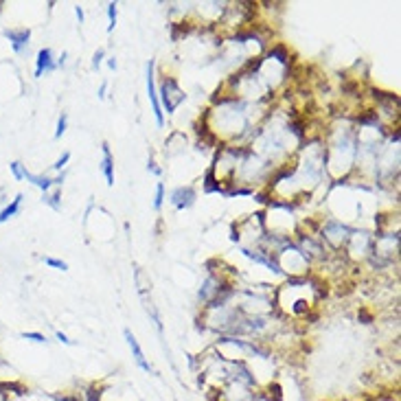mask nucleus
I'll list each match as a JSON object with an SVG mask.
<instances>
[{
    "label": "nucleus",
    "mask_w": 401,
    "mask_h": 401,
    "mask_svg": "<svg viewBox=\"0 0 401 401\" xmlns=\"http://www.w3.org/2000/svg\"><path fill=\"white\" fill-rule=\"evenodd\" d=\"M351 230L353 228L348 226V224L340 221V219H333V217H331V219H327L325 224H322L318 237H320V241L325 243L327 248L340 250V248L346 246L348 237H351Z\"/></svg>",
    "instance_id": "obj_1"
},
{
    "label": "nucleus",
    "mask_w": 401,
    "mask_h": 401,
    "mask_svg": "<svg viewBox=\"0 0 401 401\" xmlns=\"http://www.w3.org/2000/svg\"><path fill=\"white\" fill-rule=\"evenodd\" d=\"M158 99H160V108L167 110V114H173V112L187 101V92L180 88L175 77L164 75L162 83H160V97Z\"/></svg>",
    "instance_id": "obj_2"
},
{
    "label": "nucleus",
    "mask_w": 401,
    "mask_h": 401,
    "mask_svg": "<svg viewBox=\"0 0 401 401\" xmlns=\"http://www.w3.org/2000/svg\"><path fill=\"white\" fill-rule=\"evenodd\" d=\"M373 239L375 235L368 230H351V237L346 241V254L355 261H364L373 252Z\"/></svg>",
    "instance_id": "obj_3"
},
{
    "label": "nucleus",
    "mask_w": 401,
    "mask_h": 401,
    "mask_svg": "<svg viewBox=\"0 0 401 401\" xmlns=\"http://www.w3.org/2000/svg\"><path fill=\"white\" fill-rule=\"evenodd\" d=\"M154 59L147 62V97H149V103H151V110H154V116H156V125L158 127H164V114H162V108H160V99H158V90H156V77H154Z\"/></svg>",
    "instance_id": "obj_4"
},
{
    "label": "nucleus",
    "mask_w": 401,
    "mask_h": 401,
    "mask_svg": "<svg viewBox=\"0 0 401 401\" xmlns=\"http://www.w3.org/2000/svg\"><path fill=\"white\" fill-rule=\"evenodd\" d=\"M195 200H197V191L193 189V187H177V189H173L171 191V195H169V202L173 204V206L177 208V210H184V208H191L195 204Z\"/></svg>",
    "instance_id": "obj_5"
},
{
    "label": "nucleus",
    "mask_w": 401,
    "mask_h": 401,
    "mask_svg": "<svg viewBox=\"0 0 401 401\" xmlns=\"http://www.w3.org/2000/svg\"><path fill=\"white\" fill-rule=\"evenodd\" d=\"M5 37L11 42V49L13 53H24L29 49V39H31V29L26 26H20V29H7L5 31Z\"/></svg>",
    "instance_id": "obj_6"
},
{
    "label": "nucleus",
    "mask_w": 401,
    "mask_h": 401,
    "mask_svg": "<svg viewBox=\"0 0 401 401\" xmlns=\"http://www.w3.org/2000/svg\"><path fill=\"white\" fill-rule=\"evenodd\" d=\"M187 147H189V141H187V136H184V131H180V129L171 131V134L167 136V141H164V154H167L169 158L184 154Z\"/></svg>",
    "instance_id": "obj_7"
},
{
    "label": "nucleus",
    "mask_w": 401,
    "mask_h": 401,
    "mask_svg": "<svg viewBox=\"0 0 401 401\" xmlns=\"http://www.w3.org/2000/svg\"><path fill=\"white\" fill-rule=\"evenodd\" d=\"M123 335H125V340H127V346L131 348V355H134V362L138 366L143 368L145 373H154V368H151V364L147 360H145V353H143V348H141V344H138V340H136V335L129 331L127 327L123 329Z\"/></svg>",
    "instance_id": "obj_8"
},
{
    "label": "nucleus",
    "mask_w": 401,
    "mask_h": 401,
    "mask_svg": "<svg viewBox=\"0 0 401 401\" xmlns=\"http://www.w3.org/2000/svg\"><path fill=\"white\" fill-rule=\"evenodd\" d=\"M57 68V62H55V55H53L51 49H42L37 53V59H35V77H42V75H49Z\"/></svg>",
    "instance_id": "obj_9"
},
{
    "label": "nucleus",
    "mask_w": 401,
    "mask_h": 401,
    "mask_svg": "<svg viewBox=\"0 0 401 401\" xmlns=\"http://www.w3.org/2000/svg\"><path fill=\"white\" fill-rule=\"evenodd\" d=\"M101 151H103L101 171H103V175H105V184H108V187H112V184H114V158H112L110 145L103 143V145H101Z\"/></svg>",
    "instance_id": "obj_10"
},
{
    "label": "nucleus",
    "mask_w": 401,
    "mask_h": 401,
    "mask_svg": "<svg viewBox=\"0 0 401 401\" xmlns=\"http://www.w3.org/2000/svg\"><path fill=\"white\" fill-rule=\"evenodd\" d=\"M22 200H24V195H22V193H18V195L11 200V204H7V206H5L3 210H0V224L9 221L11 217H16V215L20 213V206H22Z\"/></svg>",
    "instance_id": "obj_11"
},
{
    "label": "nucleus",
    "mask_w": 401,
    "mask_h": 401,
    "mask_svg": "<svg viewBox=\"0 0 401 401\" xmlns=\"http://www.w3.org/2000/svg\"><path fill=\"white\" fill-rule=\"evenodd\" d=\"M59 197H62V191H59V187H53L49 193L42 195V202L46 204V206H51L53 210H62V202H59Z\"/></svg>",
    "instance_id": "obj_12"
},
{
    "label": "nucleus",
    "mask_w": 401,
    "mask_h": 401,
    "mask_svg": "<svg viewBox=\"0 0 401 401\" xmlns=\"http://www.w3.org/2000/svg\"><path fill=\"white\" fill-rule=\"evenodd\" d=\"M164 204V182H158L156 184V195H154V208L160 210Z\"/></svg>",
    "instance_id": "obj_13"
},
{
    "label": "nucleus",
    "mask_w": 401,
    "mask_h": 401,
    "mask_svg": "<svg viewBox=\"0 0 401 401\" xmlns=\"http://www.w3.org/2000/svg\"><path fill=\"white\" fill-rule=\"evenodd\" d=\"M9 167H11V173H13V177H16V180H24L26 173H29V171L24 169V164H22V162H18V160H16V162H11Z\"/></svg>",
    "instance_id": "obj_14"
},
{
    "label": "nucleus",
    "mask_w": 401,
    "mask_h": 401,
    "mask_svg": "<svg viewBox=\"0 0 401 401\" xmlns=\"http://www.w3.org/2000/svg\"><path fill=\"white\" fill-rule=\"evenodd\" d=\"M66 127H68V114L62 112V116L57 118V129H55V138H62L66 134Z\"/></svg>",
    "instance_id": "obj_15"
},
{
    "label": "nucleus",
    "mask_w": 401,
    "mask_h": 401,
    "mask_svg": "<svg viewBox=\"0 0 401 401\" xmlns=\"http://www.w3.org/2000/svg\"><path fill=\"white\" fill-rule=\"evenodd\" d=\"M116 18H118L116 3H110V5H108V20H110V24H108V31H114V26H116Z\"/></svg>",
    "instance_id": "obj_16"
},
{
    "label": "nucleus",
    "mask_w": 401,
    "mask_h": 401,
    "mask_svg": "<svg viewBox=\"0 0 401 401\" xmlns=\"http://www.w3.org/2000/svg\"><path fill=\"white\" fill-rule=\"evenodd\" d=\"M44 263H46V265H51V268H55V270H62V272L68 270V263L62 261V259H55V256H44Z\"/></svg>",
    "instance_id": "obj_17"
},
{
    "label": "nucleus",
    "mask_w": 401,
    "mask_h": 401,
    "mask_svg": "<svg viewBox=\"0 0 401 401\" xmlns=\"http://www.w3.org/2000/svg\"><path fill=\"white\" fill-rule=\"evenodd\" d=\"M68 160H70V151H64V154H62V158H57V162L53 164V169H55V171H62V169H66V164H68Z\"/></svg>",
    "instance_id": "obj_18"
},
{
    "label": "nucleus",
    "mask_w": 401,
    "mask_h": 401,
    "mask_svg": "<svg viewBox=\"0 0 401 401\" xmlns=\"http://www.w3.org/2000/svg\"><path fill=\"white\" fill-rule=\"evenodd\" d=\"M22 338H24V340H33V342H46V335L37 333V331H24Z\"/></svg>",
    "instance_id": "obj_19"
},
{
    "label": "nucleus",
    "mask_w": 401,
    "mask_h": 401,
    "mask_svg": "<svg viewBox=\"0 0 401 401\" xmlns=\"http://www.w3.org/2000/svg\"><path fill=\"white\" fill-rule=\"evenodd\" d=\"M103 57H105V49H99L95 55H92V68H99L103 64Z\"/></svg>",
    "instance_id": "obj_20"
},
{
    "label": "nucleus",
    "mask_w": 401,
    "mask_h": 401,
    "mask_svg": "<svg viewBox=\"0 0 401 401\" xmlns=\"http://www.w3.org/2000/svg\"><path fill=\"white\" fill-rule=\"evenodd\" d=\"M147 169L151 171V173H156V175H160L162 173V169L158 167V162L154 160V156H149V162H147Z\"/></svg>",
    "instance_id": "obj_21"
},
{
    "label": "nucleus",
    "mask_w": 401,
    "mask_h": 401,
    "mask_svg": "<svg viewBox=\"0 0 401 401\" xmlns=\"http://www.w3.org/2000/svg\"><path fill=\"white\" fill-rule=\"evenodd\" d=\"M0 401H9V386L0 384Z\"/></svg>",
    "instance_id": "obj_22"
},
{
    "label": "nucleus",
    "mask_w": 401,
    "mask_h": 401,
    "mask_svg": "<svg viewBox=\"0 0 401 401\" xmlns=\"http://www.w3.org/2000/svg\"><path fill=\"white\" fill-rule=\"evenodd\" d=\"M55 338H57L59 342H62V344H72V340H70L66 333H62V331H55Z\"/></svg>",
    "instance_id": "obj_23"
},
{
    "label": "nucleus",
    "mask_w": 401,
    "mask_h": 401,
    "mask_svg": "<svg viewBox=\"0 0 401 401\" xmlns=\"http://www.w3.org/2000/svg\"><path fill=\"white\" fill-rule=\"evenodd\" d=\"M75 13H77V20H79V24H83V7H75Z\"/></svg>",
    "instance_id": "obj_24"
},
{
    "label": "nucleus",
    "mask_w": 401,
    "mask_h": 401,
    "mask_svg": "<svg viewBox=\"0 0 401 401\" xmlns=\"http://www.w3.org/2000/svg\"><path fill=\"white\" fill-rule=\"evenodd\" d=\"M105 90H108V83H101V88H99V99H105Z\"/></svg>",
    "instance_id": "obj_25"
},
{
    "label": "nucleus",
    "mask_w": 401,
    "mask_h": 401,
    "mask_svg": "<svg viewBox=\"0 0 401 401\" xmlns=\"http://www.w3.org/2000/svg\"><path fill=\"white\" fill-rule=\"evenodd\" d=\"M108 66H110L112 70H116V59L114 57H108Z\"/></svg>",
    "instance_id": "obj_26"
},
{
    "label": "nucleus",
    "mask_w": 401,
    "mask_h": 401,
    "mask_svg": "<svg viewBox=\"0 0 401 401\" xmlns=\"http://www.w3.org/2000/svg\"><path fill=\"white\" fill-rule=\"evenodd\" d=\"M57 401H79L77 397H57Z\"/></svg>",
    "instance_id": "obj_27"
},
{
    "label": "nucleus",
    "mask_w": 401,
    "mask_h": 401,
    "mask_svg": "<svg viewBox=\"0 0 401 401\" xmlns=\"http://www.w3.org/2000/svg\"><path fill=\"white\" fill-rule=\"evenodd\" d=\"M0 11H3V3H0Z\"/></svg>",
    "instance_id": "obj_28"
}]
</instances>
